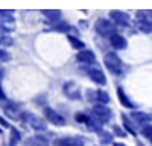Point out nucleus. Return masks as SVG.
<instances>
[{
    "mask_svg": "<svg viewBox=\"0 0 152 146\" xmlns=\"http://www.w3.org/2000/svg\"><path fill=\"white\" fill-rule=\"evenodd\" d=\"M102 64L108 70V73H111V75L116 76V78H123L125 72H126L123 59L119 56V53L116 50L105 52L104 53V58H102Z\"/></svg>",
    "mask_w": 152,
    "mask_h": 146,
    "instance_id": "nucleus-1",
    "label": "nucleus"
},
{
    "mask_svg": "<svg viewBox=\"0 0 152 146\" xmlns=\"http://www.w3.org/2000/svg\"><path fill=\"white\" fill-rule=\"evenodd\" d=\"M134 28L145 35L152 34V9H138L134 12Z\"/></svg>",
    "mask_w": 152,
    "mask_h": 146,
    "instance_id": "nucleus-2",
    "label": "nucleus"
},
{
    "mask_svg": "<svg viewBox=\"0 0 152 146\" xmlns=\"http://www.w3.org/2000/svg\"><path fill=\"white\" fill-rule=\"evenodd\" d=\"M93 31L99 38H102V40H108L113 34L120 32V29L107 17H97L93 23Z\"/></svg>",
    "mask_w": 152,
    "mask_h": 146,
    "instance_id": "nucleus-3",
    "label": "nucleus"
},
{
    "mask_svg": "<svg viewBox=\"0 0 152 146\" xmlns=\"http://www.w3.org/2000/svg\"><path fill=\"white\" fill-rule=\"evenodd\" d=\"M108 18L116 24L119 29H129L132 26V21H134V17L126 11H122V9H111L108 11Z\"/></svg>",
    "mask_w": 152,
    "mask_h": 146,
    "instance_id": "nucleus-4",
    "label": "nucleus"
},
{
    "mask_svg": "<svg viewBox=\"0 0 152 146\" xmlns=\"http://www.w3.org/2000/svg\"><path fill=\"white\" fill-rule=\"evenodd\" d=\"M85 72V75L88 76V79H90L91 82H94L96 85H100V87H105L108 79H107V75L102 67H99L97 63L94 64H88V66H81Z\"/></svg>",
    "mask_w": 152,
    "mask_h": 146,
    "instance_id": "nucleus-5",
    "label": "nucleus"
},
{
    "mask_svg": "<svg viewBox=\"0 0 152 146\" xmlns=\"http://www.w3.org/2000/svg\"><path fill=\"white\" fill-rule=\"evenodd\" d=\"M91 116L97 122H100L102 125H105L108 122H111V119H113V110L104 104H94L91 108Z\"/></svg>",
    "mask_w": 152,
    "mask_h": 146,
    "instance_id": "nucleus-6",
    "label": "nucleus"
},
{
    "mask_svg": "<svg viewBox=\"0 0 152 146\" xmlns=\"http://www.w3.org/2000/svg\"><path fill=\"white\" fill-rule=\"evenodd\" d=\"M21 120H24L32 129H35V131H38V132L47 129V122H46L44 119H41L40 116L31 113V111H23Z\"/></svg>",
    "mask_w": 152,
    "mask_h": 146,
    "instance_id": "nucleus-7",
    "label": "nucleus"
},
{
    "mask_svg": "<svg viewBox=\"0 0 152 146\" xmlns=\"http://www.w3.org/2000/svg\"><path fill=\"white\" fill-rule=\"evenodd\" d=\"M62 93L67 99L70 101H81L82 99V93H81V87L78 82L75 81H67L62 84Z\"/></svg>",
    "mask_w": 152,
    "mask_h": 146,
    "instance_id": "nucleus-8",
    "label": "nucleus"
},
{
    "mask_svg": "<svg viewBox=\"0 0 152 146\" xmlns=\"http://www.w3.org/2000/svg\"><path fill=\"white\" fill-rule=\"evenodd\" d=\"M43 114H44L46 120L50 122V123L55 125V126H66L67 125V119L62 114H59L56 110H53L52 107H44L43 108Z\"/></svg>",
    "mask_w": 152,
    "mask_h": 146,
    "instance_id": "nucleus-9",
    "label": "nucleus"
},
{
    "mask_svg": "<svg viewBox=\"0 0 152 146\" xmlns=\"http://www.w3.org/2000/svg\"><path fill=\"white\" fill-rule=\"evenodd\" d=\"M107 41H108V46L113 49V50H116V52H119V50H126V49H128V44H129V43H128V36L123 35V34H120V32L113 34Z\"/></svg>",
    "mask_w": 152,
    "mask_h": 146,
    "instance_id": "nucleus-10",
    "label": "nucleus"
},
{
    "mask_svg": "<svg viewBox=\"0 0 152 146\" xmlns=\"http://www.w3.org/2000/svg\"><path fill=\"white\" fill-rule=\"evenodd\" d=\"M75 59L76 63H78L79 66H88V64H94L97 63V58H96V53L94 50H91V49H82V50H78L75 55Z\"/></svg>",
    "mask_w": 152,
    "mask_h": 146,
    "instance_id": "nucleus-11",
    "label": "nucleus"
},
{
    "mask_svg": "<svg viewBox=\"0 0 152 146\" xmlns=\"http://www.w3.org/2000/svg\"><path fill=\"white\" fill-rule=\"evenodd\" d=\"M53 146H85V140L81 136L58 137L53 140Z\"/></svg>",
    "mask_w": 152,
    "mask_h": 146,
    "instance_id": "nucleus-12",
    "label": "nucleus"
},
{
    "mask_svg": "<svg viewBox=\"0 0 152 146\" xmlns=\"http://www.w3.org/2000/svg\"><path fill=\"white\" fill-rule=\"evenodd\" d=\"M129 116L135 122V125L145 126L148 123H152V113H145V111H138V110H132Z\"/></svg>",
    "mask_w": 152,
    "mask_h": 146,
    "instance_id": "nucleus-13",
    "label": "nucleus"
},
{
    "mask_svg": "<svg viewBox=\"0 0 152 146\" xmlns=\"http://www.w3.org/2000/svg\"><path fill=\"white\" fill-rule=\"evenodd\" d=\"M116 94H117V99H119V102H120L122 107L128 108V110H135V104L131 101V97L126 94V91H125L123 87H117L116 88Z\"/></svg>",
    "mask_w": 152,
    "mask_h": 146,
    "instance_id": "nucleus-14",
    "label": "nucleus"
},
{
    "mask_svg": "<svg viewBox=\"0 0 152 146\" xmlns=\"http://www.w3.org/2000/svg\"><path fill=\"white\" fill-rule=\"evenodd\" d=\"M5 114L9 117V119H12V120H20L21 119V114H23V111H20V108L14 104V102H5Z\"/></svg>",
    "mask_w": 152,
    "mask_h": 146,
    "instance_id": "nucleus-15",
    "label": "nucleus"
},
{
    "mask_svg": "<svg viewBox=\"0 0 152 146\" xmlns=\"http://www.w3.org/2000/svg\"><path fill=\"white\" fill-rule=\"evenodd\" d=\"M40 14L49 21V23H55L62 20V11L61 9H41Z\"/></svg>",
    "mask_w": 152,
    "mask_h": 146,
    "instance_id": "nucleus-16",
    "label": "nucleus"
},
{
    "mask_svg": "<svg viewBox=\"0 0 152 146\" xmlns=\"http://www.w3.org/2000/svg\"><path fill=\"white\" fill-rule=\"evenodd\" d=\"M120 119H122V126L128 131V134L137 136V125H135V122L131 119V116H126L125 113H122L120 114Z\"/></svg>",
    "mask_w": 152,
    "mask_h": 146,
    "instance_id": "nucleus-17",
    "label": "nucleus"
},
{
    "mask_svg": "<svg viewBox=\"0 0 152 146\" xmlns=\"http://www.w3.org/2000/svg\"><path fill=\"white\" fill-rule=\"evenodd\" d=\"M66 38H67L69 44L72 46V49H73V50H76V52H78V50H82V49H85V47H87L85 41L79 38V35L67 34V35H66Z\"/></svg>",
    "mask_w": 152,
    "mask_h": 146,
    "instance_id": "nucleus-18",
    "label": "nucleus"
},
{
    "mask_svg": "<svg viewBox=\"0 0 152 146\" xmlns=\"http://www.w3.org/2000/svg\"><path fill=\"white\" fill-rule=\"evenodd\" d=\"M97 136H99V143L100 146H107V145H113L114 143V134L110 132V131H99L97 132Z\"/></svg>",
    "mask_w": 152,
    "mask_h": 146,
    "instance_id": "nucleus-19",
    "label": "nucleus"
},
{
    "mask_svg": "<svg viewBox=\"0 0 152 146\" xmlns=\"http://www.w3.org/2000/svg\"><path fill=\"white\" fill-rule=\"evenodd\" d=\"M21 140V132L14 128V126H11L9 128V142H8V146H17Z\"/></svg>",
    "mask_w": 152,
    "mask_h": 146,
    "instance_id": "nucleus-20",
    "label": "nucleus"
},
{
    "mask_svg": "<svg viewBox=\"0 0 152 146\" xmlns=\"http://www.w3.org/2000/svg\"><path fill=\"white\" fill-rule=\"evenodd\" d=\"M14 38L11 36V34H6L2 28H0V47H5V49H8V47H11V46H14Z\"/></svg>",
    "mask_w": 152,
    "mask_h": 146,
    "instance_id": "nucleus-21",
    "label": "nucleus"
},
{
    "mask_svg": "<svg viewBox=\"0 0 152 146\" xmlns=\"http://www.w3.org/2000/svg\"><path fill=\"white\" fill-rule=\"evenodd\" d=\"M96 93H97V104H104V105H108L111 102V96L107 90L104 88H96Z\"/></svg>",
    "mask_w": 152,
    "mask_h": 146,
    "instance_id": "nucleus-22",
    "label": "nucleus"
},
{
    "mask_svg": "<svg viewBox=\"0 0 152 146\" xmlns=\"http://www.w3.org/2000/svg\"><path fill=\"white\" fill-rule=\"evenodd\" d=\"M84 96H85V101L87 102H90V104H97V93H96V88H87L85 90V93H84Z\"/></svg>",
    "mask_w": 152,
    "mask_h": 146,
    "instance_id": "nucleus-23",
    "label": "nucleus"
},
{
    "mask_svg": "<svg viewBox=\"0 0 152 146\" xmlns=\"http://www.w3.org/2000/svg\"><path fill=\"white\" fill-rule=\"evenodd\" d=\"M113 134H114L116 137L126 139V136H128V131H126L123 126H120V125H113Z\"/></svg>",
    "mask_w": 152,
    "mask_h": 146,
    "instance_id": "nucleus-24",
    "label": "nucleus"
},
{
    "mask_svg": "<svg viewBox=\"0 0 152 146\" xmlns=\"http://www.w3.org/2000/svg\"><path fill=\"white\" fill-rule=\"evenodd\" d=\"M11 59H12L11 52H8V49H5V47H0V64H6Z\"/></svg>",
    "mask_w": 152,
    "mask_h": 146,
    "instance_id": "nucleus-25",
    "label": "nucleus"
},
{
    "mask_svg": "<svg viewBox=\"0 0 152 146\" xmlns=\"http://www.w3.org/2000/svg\"><path fill=\"white\" fill-rule=\"evenodd\" d=\"M88 117H90V114L84 113V111H78L75 114V120L78 122V123H82V125H85V122L88 120Z\"/></svg>",
    "mask_w": 152,
    "mask_h": 146,
    "instance_id": "nucleus-26",
    "label": "nucleus"
},
{
    "mask_svg": "<svg viewBox=\"0 0 152 146\" xmlns=\"http://www.w3.org/2000/svg\"><path fill=\"white\" fill-rule=\"evenodd\" d=\"M142 136L146 137L148 140L152 139V123H148V125H145V126L142 128Z\"/></svg>",
    "mask_w": 152,
    "mask_h": 146,
    "instance_id": "nucleus-27",
    "label": "nucleus"
},
{
    "mask_svg": "<svg viewBox=\"0 0 152 146\" xmlns=\"http://www.w3.org/2000/svg\"><path fill=\"white\" fill-rule=\"evenodd\" d=\"M78 28H79V29H82V31L90 29V28H91V23L88 21V18H82V20H79V21H78Z\"/></svg>",
    "mask_w": 152,
    "mask_h": 146,
    "instance_id": "nucleus-28",
    "label": "nucleus"
},
{
    "mask_svg": "<svg viewBox=\"0 0 152 146\" xmlns=\"http://www.w3.org/2000/svg\"><path fill=\"white\" fill-rule=\"evenodd\" d=\"M0 102H8V97H6V93H5V90H3V85L0 84Z\"/></svg>",
    "mask_w": 152,
    "mask_h": 146,
    "instance_id": "nucleus-29",
    "label": "nucleus"
},
{
    "mask_svg": "<svg viewBox=\"0 0 152 146\" xmlns=\"http://www.w3.org/2000/svg\"><path fill=\"white\" fill-rule=\"evenodd\" d=\"M0 125H2L3 128H6V129H9V128H11V125H9V122H8L6 119H3L2 116H0Z\"/></svg>",
    "mask_w": 152,
    "mask_h": 146,
    "instance_id": "nucleus-30",
    "label": "nucleus"
},
{
    "mask_svg": "<svg viewBox=\"0 0 152 146\" xmlns=\"http://www.w3.org/2000/svg\"><path fill=\"white\" fill-rule=\"evenodd\" d=\"M9 14H15L14 9H0V15H9Z\"/></svg>",
    "mask_w": 152,
    "mask_h": 146,
    "instance_id": "nucleus-31",
    "label": "nucleus"
},
{
    "mask_svg": "<svg viewBox=\"0 0 152 146\" xmlns=\"http://www.w3.org/2000/svg\"><path fill=\"white\" fill-rule=\"evenodd\" d=\"M3 76H5V70L0 67V84H2V81H3Z\"/></svg>",
    "mask_w": 152,
    "mask_h": 146,
    "instance_id": "nucleus-32",
    "label": "nucleus"
},
{
    "mask_svg": "<svg viewBox=\"0 0 152 146\" xmlns=\"http://www.w3.org/2000/svg\"><path fill=\"white\" fill-rule=\"evenodd\" d=\"M113 146H126L125 143H122V142H114L113 143Z\"/></svg>",
    "mask_w": 152,
    "mask_h": 146,
    "instance_id": "nucleus-33",
    "label": "nucleus"
},
{
    "mask_svg": "<svg viewBox=\"0 0 152 146\" xmlns=\"http://www.w3.org/2000/svg\"><path fill=\"white\" fill-rule=\"evenodd\" d=\"M0 134H3V129L2 128H0Z\"/></svg>",
    "mask_w": 152,
    "mask_h": 146,
    "instance_id": "nucleus-34",
    "label": "nucleus"
},
{
    "mask_svg": "<svg viewBox=\"0 0 152 146\" xmlns=\"http://www.w3.org/2000/svg\"><path fill=\"white\" fill-rule=\"evenodd\" d=\"M149 142H151V145H152V139H151V140H149Z\"/></svg>",
    "mask_w": 152,
    "mask_h": 146,
    "instance_id": "nucleus-35",
    "label": "nucleus"
},
{
    "mask_svg": "<svg viewBox=\"0 0 152 146\" xmlns=\"http://www.w3.org/2000/svg\"><path fill=\"white\" fill-rule=\"evenodd\" d=\"M43 146H44V145H43Z\"/></svg>",
    "mask_w": 152,
    "mask_h": 146,
    "instance_id": "nucleus-36",
    "label": "nucleus"
}]
</instances>
